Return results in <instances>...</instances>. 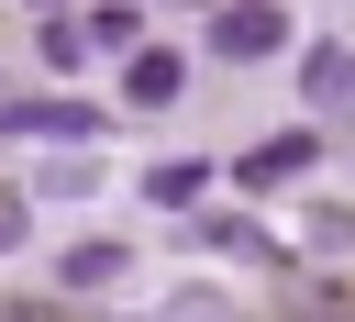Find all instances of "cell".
I'll return each instance as SVG.
<instances>
[{"label":"cell","instance_id":"obj_1","mask_svg":"<svg viewBox=\"0 0 355 322\" xmlns=\"http://www.w3.org/2000/svg\"><path fill=\"white\" fill-rule=\"evenodd\" d=\"M200 44H211V56H233V67L288 56V11H277V0H222V11L200 22Z\"/></svg>","mask_w":355,"mask_h":322},{"label":"cell","instance_id":"obj_2","mask_svg":"<svg viewBox=\"0 0 355 322\" xmlns=\"http://www.w3.org/2000/svg\"><path fill=\"white\" fill-rule=\"evenodd\" d=\"M11 133L67 144V133H100V111H89V100H0V144H11Z\"/></svg>","mask_w":355,"mask_h":322},{"label":"cell","instance_id":"obj_3","mask_svg":"<svg viewBox=\"0 0 355 322\" xmlns=\"http://www.w3.org/2000/svg\"><path fill=\"white\" fill-rule=\"evenodd\" d=\"M311 155H322V133H266L233 178H244V189H288V178H311Z\"/></svg>","mask_w":355,"mask_h":322},{"label":"cell","instance_id":"obj_4","mask_svg":"<svg viewBox=\"0 0 355 322\" xmlns=\"http://www.w3.org/2000/svg\"><path fill=\"white\" fill-rule=\"evenodd\" d=\"M178 78H189V56H133V67H122V100H133V111H166Z\"/></svg>","mask_w":355,"mask_h":322},{"label":"cell","instance_id":"obj_5","mask_svg":"<svg viewBox=\"0 0 355 322\" xmlns=\"http://www.w3.org/2000/svg\"><path fill=\"white\" fill-rule=\"evenodd\" d=\"M200 189H211V167H200V155H166V167H144V200H155V211H200Z\"/></svg>","mask_w":355,"mask_h":322},{"label":"cell","instance_id":"obj_6","mask_svg":"<svg viewBox=\"0 0 355 322\" xmlns=\"http://www.w3.org/2000/svg\"><path fill=\"white\" fill-rule=\"evenodd\" d=\"M300 78H311V100H322V111H344V100H355V56H344V44H311V56H300Z\"/></svg>","mask_w":355,"mask_h":322},{"label":"cell","instance_id":"obj_7","mask_svg":"<svg viewBox=\"0 0 355 322\" xmlns=\"http://www.w3.org/2000/svg\"><path fill=\"white\" fill-rule=\"evenodd\" d=\"M67 278H78V289H111V278H122V244H78Z\"/></svg>","mask_w":355,"mask_h":322},{"label":"cell","instance_id":"obj_8","mask_svg":"<svg viewBox=\"0 0 355 322\" xmlns=\"http://www.w3.org/2000/svg\"><path fill=\"white\" fill-rule=\"evenodd\" d=\"M44 56H55V67H78V56H89V22H67V11H55V22H44Z\"/></svg>","mask_w":355,"mask_h":322},{"label":"cell","instance_id":"obj_9","mask_svg":"<svg viewBox=\"0 0 355 322\" xmlns=\"http://www.w3.org/2000/svg\"><path fill=\"white\" fill-rule=\"evenodd\" d=\"M189 244H255V222L244 211H211V222H189Z\"/></svg>","mask_w":355,"mask_h":322},{"label":"cell","instance_id":"obj_10","mask_svg":"<svg viewBox=\"0 0 355 322\" xmlns=\"http://www.w3.org/2000/svg\"><path fill=\"white\" fill-rule=\"evenodd\" d=\"M166 322H233V311H222V300H178Z\"/></svg>","mask_w":355,"mask_h":322},{"label":"cell","instance_id":"obj_11","mask_svg":"<svg viewBox=\"0 0 355 322\" xmlns=\"http://www.w3.org/2000/svg\"><path fill=\"white\" fill-rule=\"evenodd\" d=\"M22 222H33V211H22V200H0V244H22Z\"/></svg>","mask_w":355,"mask_h":322}]
</instances>
